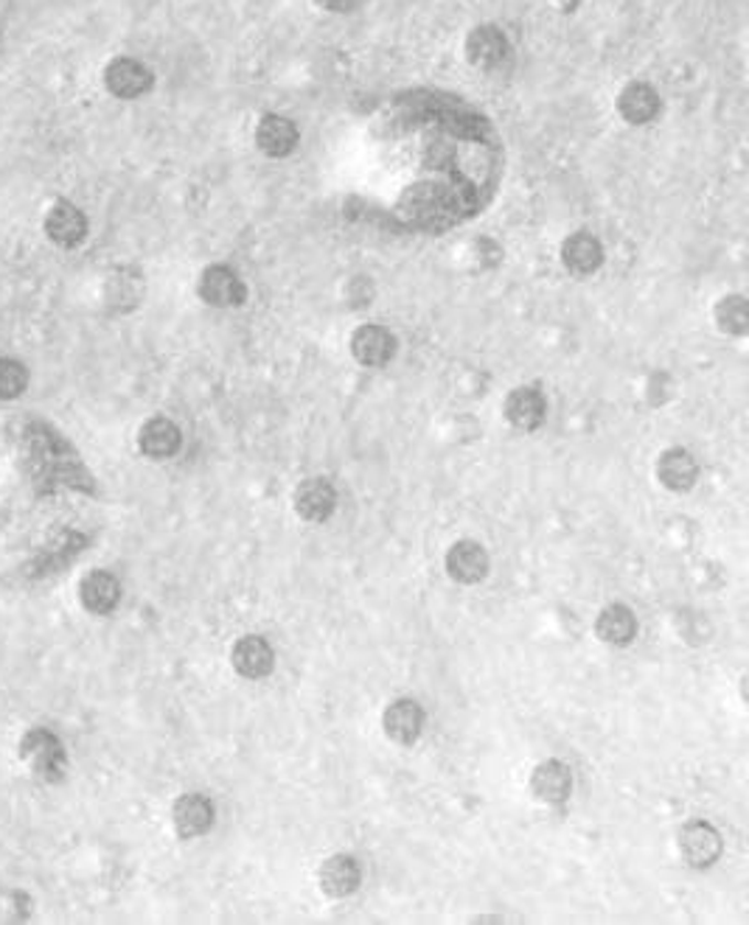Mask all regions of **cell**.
<instances>
[{
	"label": "cell",
	"instance_id": "cell-1",
	"mask_svg": "<svg viewBox=\"0 0 749 925\" xmlns=\"http://www.w3.org/2000/svg\"><path fill=\"white\" fill-rule=\"evenodd\" d=\"M464 54L471 68L484 70V74H497V70H502L511 62V43H508L502 29L491 23H480L466 34Z\"/></svg>",
	"mask_w": 749,
	"mask_h": 925
},
{
	"label": "cell",
	"instance_id": "cell-2",
	"mask_svg": "<svg viewBox=\"0 0 749 925\" xmlns=\"http://www.w3.org/2000/svg\"><path fill=\"white\" fill-rule=\"evenodd\" d=\"M152 85H155V76L135 56H116V59L107 62L105 87L116 99H141L152 90Z\"/></svg>",
	"mask_w": 749,
	"mask_h": 925
},
{
	"label": "cell",
	"instance_id": "cell-3",
	"mask_svg": "<svg viewBox=\"0 0 749 925\" xmlns=\"http://www.w3.org/2000/svg\"><path fill=\"white\" fill-rule=\"evenodd\" d=\"M20 754L29 763V769L43 780H56L63 777L65 769V752L63 743L56 734H51L48 729H32L25 734L23 743H20Z\"/></svg>",
	"mask_w": 749,
	"mask_h": 925
},
{
	"label": "cell",
	"instance_id": "cell-4",
	"mask_svg": "<svg viewBox=\"0 0 749 925\" xmlns=\"http://www.w3.org/2000/svg\"><path fill=\"white\" fill-rule=\"evenodd\" d=\"M197 292L208 306L217 308H234L248 301V286H245V281L225 264L205 266L203 275H199Z\"/></svg>",
	"mask_w": 749,
	"mask_h": 925
},
{
	"label": "cell",
	"instance_id": "cell-5",
	"mask_svg": "<svg viewBox=\"0 0 749 925\" xmlns=\"http://www.w3.org/2000/svg\"><path fill=\"white\" fill-rule=\"evenodd\" d=\"M721 836H718V830L713 825H707V821L702 819H694L687 821V825H682L680 830V850H682V858H685L691 867H696V870H707V867H713V863L718 861V856H721Z\"/></svg>",
	"mask_w": 749,
	"mask_h": 925
},
{
	"label": "cell",
	"instance_id": "cell-6",
	"mask_svg": "<svg viewBox=\"0 0 749 925\" xmlns=\"http://www.w3.org/2000/svg\"><path fill=\"white\" fill-rule=\"evenodd\" d=\"M446 575L455 584L475 586L489 575V553L484 544L471 542V538H460L446 553Z\"/></svg>",
	"mask_w": 749,
	"mask_h": 925
},
{
	"label": "cell",
	"instance_id": "cell-7",
	"mask_svg": "<svg viewBox=\"0 0 749 925\" xmlns=\"http://www.w3.org/2000/svg\"><path fill=\"white\" fill-rule=\"evenodd\" d=\"M351 357L366 368H384L397 357V337L377 323L359 326L351 334Z\"/></svg>",
	"mask_w": 749,
	"mask_h": 925
},
{
	"label": "cell",
	"instance_id": "cell-8",
	"mask_svg": "<svg viewBox=\"0 0 749 925\" xmlns=\"http://www.w3.org/2000/svg\"><path fill=\"white\" fill-rule=\"evenodd\" d=\"M297 143H301V132H297L295 121H290L286 116L270 112V116H264L256 123V146H259L261 154L273 157V161L290 157L297 149Z\"/></svg>",
	"mask_w": 749,
	"mask_h": 925
},
{
	"label": "cell",
	"instance_id": "cell-9",
	"mask_svg": "<svg viewBox=\"0 0 749 925\" xmlns=\"http://www.w3.org/2000/svg\"><path fill=\"white\" fill-rule=\"evenodd\" d=\"M615 107H618V116L623 118L626 123L643 127V123H651L660 116L663 101H660V92H656L654 85H649V81H629V85L618 92Z\"/></svg>",
	"mask_w": 749,
	"mask_h": 925
},
{
	"label": "cell",
	"instance_id": "cell-10",
	"mask_svg": "<svg viewBox=\"0 0 749 925\" xmlns=\"http://www.w3.org/2000/svg\"><path fill=\"white\" fill-rule=\"evenodd\" d=\"M604 244L598 236L587 233V230H578V233L567 236L562 244V264L571 275L587 278L595 275V272L604 266Z\"/></svg>",
	"mask_w": 749,
	"mask_h": 925
},
{
	"label": "cell",
	"instance_id": "cell-11",
	"mask_svg": "<svg viewBox=\"0 0 749 925\" xmlns=\"http://www.w3.org/2000/svg\"><path fill=\"white\" fill-rule=\"evenodd\" d=\"M45 233L59 247L82 244L87 236V216L82 214L74 203L59 199V203L51 205V210L45 214Z\"/></svg>",
	"mask_w": 749,
	"mask_h": 925
},
{
	"label": "cell",
	"instance_id": "cell-12",
	"mask_svg": "<svg viewBox=\"0 0 749 925\" xmlns=\"http://www.w3.org/2000/svg\"><path fill=\"white\" fill-rule=\"evenodd\" d=\"M656 480L663 482L669 491L685 493L696 486L699 480V463L682 446H671L656 460Z\"/></svg>",
	"mask_w": 749,
	"mask_h": 925
},
{
	"label": "cell",
	"instance_id": "cell-13",
	"mask_svg": "<svg viewBox=\"0 0 749 925\" xmlns=\"http://www.w3.org/2000/svg\"><path fill=\"white\" fill-rule=\"evenodd\" d=\"M337 508V488L323 477H312L295 488V511L306 522H326Z\"/></svg>",
	"mask_w": 749,
	"mask_h": 925
},
{
	"label": "cell",
	"instance_id": "cell-14",
	"mask_svg": "<svg viewBox=\"0 0 749 925\" xmlns=\"http://www.w3.org/2000/svg\"><path fill=\"white\" fill-rule=\"evenodd\" d=\"M531 791L539 802L545 805H562L571 799L573 774L562 760H545L539 763L531 774Z\"/></svg>",
	"mask_w": 749,
	"mask_h": 925
},
{
	"label": "cell",
	"instance_id": "cell-15",
	"mask_svg": "<svg viewBox=\"0 0 749 925\" xmlns=\"http://www.w3.org/2000/svg\"><path fill=\"white\" fill-rule=\"evenodd\" d=\"M502 410H506L508 424L514 426V429L533 432L542 426V421H545L547 401L536 388H517L506 395Z\"/></svg>",
	"mask_w": 749,
	"mask_h": 925
},
{
	"label": "cell",
	"instance_id": "cell-16",
	"mask_svg": "<svg viewBox=\"0 0 749 925\" xmlns=\"http://www.w3.org/2000/svg\"><path fill=\"white\" fill-rule=\"evenodd\" d=\"M172 821H174V830H177L183 839L203 836V833L211 830V825H214L211 799L203 794H183L177 802H174Z\"/></svg>",
	"mask_w": 749,
	"mask_h": 925
},
{
	"label": "cell",
	"instance_id": "cell-17",
	"mask_svg": "<svg viewBox=\"0 0 749 925\" xmlns=\"http://www.w3.org/2000/svg\"><path fill=\"white\" fill-rule=\"evenodd\" d=\"M230 662H234L236 673L245 678H264L273 673V665H275V654L273 648H270V642L264 640V636H242V640L236 642L234 651H230Z\"/></svg>",
	"mask_w": 749,
	"mask_h": 925
},
{
	"label": "cell",
	"instance_id": "cell-18",
	"mask_svg": "<svg viewBox=\"0 0 749 925\" xmlns=\"http://www.w3.org/2000/svg\"><path fill=\"white\" fill-rule=\"evenodd\" d=\"M382 727L384 734L391 740H397V743H404V747L415 743L424 729L422 704L413 701V698H399V701H393L391 707L384 709Z\"/></svg>",
	"mask_w": 749,
	"mask_h": 925
},
{
	"label": "cell",
	"instance_id": "cell-19",
	"mask_svg": "<svg viewBox=\"0 0 749 925\" xmlns=\"http://www.w3.org/2000/svg\"><path fill=\"white\" fill-rule=\"evenodd\" d=\"M317 881H321L323 894L340 901V897H348V894L357 892L359 883H362V870H359L357 858L335 856L323 863L321 872H317Z\"/></svg>",
	"mask_w": 749,
	"mask_h": 925
},
{
	"label": "cell",
	"instance_id": "cell-20",
	"mask_svg": "<svg viewBox=\"0 0 749 925\" xmlns=\"http://www.w3.org/2000/svg\"><path fill=\"white\" fill-rule=\"evenodd\" d=\"M180 444H183V435H180L177 424L163 415L158 418H149L146 424L138 432V446L146 457H155V460H166V457L177 455Z\"/></svg>",
	"mask_w": 749,
	"mask_h": 925
},
{
	"label": "cell",
	"instance_id": "cell-21",
	"mask_svg": "<svg viewBox=\"0 0 749 925\" xmlns=\"http://www.w3.org/2000/svg\"><path fill=\"white\" fill-rule=\"evenodd\" d=\"M79 598L87 611H94V614H110L118 606V600H121V584H118V578L112 573L96 569V573L82 578Z\"/></svg>",
	"mask_w": 749,
	"mask_h": 925
},
{
	"label": "cell",
	"instance_id": "cell-22",
	"mask_svg": "<svg viewBox=\"0 0 749 925\" xmlns=\"http://www.w3.org/2000/svg\"><path fill=\"white\" fill-rule=\"evenodd\" d=\"M595 634L601 636L607 645H629V642L634 640V634H638V620H634V614L626 609V606L612 603L598 614V620H595Z\"/></svg>",
	"mask_w": 749,
	"mask_h": 925
},
{
	"label": "cell",
	"instance_id": "cell-23",
	"mask_svg": "<svg viewBox=\"0 0 749 925\" xmlns=\"http://www.w3.org/2000/svg\"><path fill=\"white\" fill-rule=\"evenodd\" d=\"M716 323L725 334L743 337L749 328V303L741 295H727L716 303Z\"/></svg>",
	"mask_w": 749,
	"mask_h": 925
},
{
	"label": "cell",
	"instance_id": "cell-24",
	"mask_svg": "<svg viewBox=\"0 0 749 925\" xmlns=\"http://www.w3.org/2000/svg\"><path fill=\"white\" fill-rule=\"evenodd\" d=\"M25 384H29V370H25V364L9 357L0 359V399H18L25 390Z\"/></svg>",
	"mask_w": 749,
	"mask_h": 925
},
{
	"label": "cell",
	"instance_id": "cell-25",
	"mask_svg": "<svg viewBox=\"0 0 749 925\" xmlns=\"http://www.w3.org/2000/svg\"><path fill=\"white\" fill-rule=\"evenodd\" d=\"M315 3L321 9H326V12L343 14V12H351V9L357 7L359 0H315Z\"/></svg>",
	"mask_w": 749,
	"mask_h": 925
}]
</instances>
